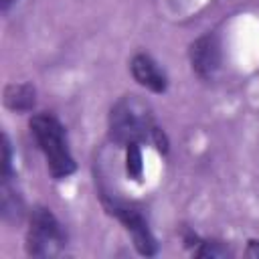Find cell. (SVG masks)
Returning a JSON list of instances; mask_svg holds the SVG:
<instances>
[{
	"mask_svg": "<svg viewBox=\"0 0 259 259\" xmlns=\"http://www.w3.org/2000/svg\"><path fill=\"white\" fill-rule=\"evenodd\" d=\"M156 132L152 109L138 95H123L109 111V138L119 146L152 142Z\"/></svg>",
	"mask_w": 259,
	"mask_h": 259,
	"instance_id": "6da1fadb",
	"label": "cell"
},
{
	"mask_svg": "<svg viewBox=\"0 0 259 259\" xmlns=\"http://www.w3.org/2000/svg\"><path fill=\"white\" fill-rule=\"evenodd\" d=\"M30 134L47 158V168L53 178H67L75 172V160L69 152L67 134L61 121L51 113H36L30 119Z\"/></svg>",
	"mask_w": 259,
	"mask_h": 259,
	"instance_id": "7a4b0ae2",
	"label": "cell"
},
{
	"mask_svg": "<svg viewBox=\"0 0 259 259\" xmlns=\"http://www.w3.org/2000/svg\"><path fill=\"white\" fill-rule=\"evenodd\" d=\"M65 247V233L57 217L45 208L36 206L30 212V225L26 233V251L32 257H55Z\"/></svg>",
	"mask_w": 259,
	"mask_h": 259,
	"instance_id": "3957f363",
	"label": "cell"
},
{
	"mask_svg": "<svg viewBox=\"0 0 259 259\" xmlns=\"http://www.w3.org/2000/svg\"><path fill=\"white\" fill-rule=\"evenodd\" d=\"M107 208H109V212L115 214V217L123 223V227L132 233L134 245H136V249H138L140 255L150 257V255L156 253V249H158L156 239H154V235L150 233L148 223L144 221V217L140 214V210H136V208L130 206V204H121V202H111V204H107Z\"/></svg>",
	"mask_w": 259,
	"mask_h": 259,
	"instance_id": "277c9868",
	"label": "cell"
},
{
	"mask_svg": "<svg viewBox=\"0 0 259 259\" xmlns=\"http://www.w3.org/2000/svg\"><path fill=\"white\" fill-rule=\"evenodd\" d=\"M190 65L200 79H212L221 69V42L214 34H204L190 45Z\"/></svg>",
	"mask_w": 259,
	"mask_h": 259,
	"instance_id": "5b68a950",
	"label": "cell"
},
{
	"mask_svg": "<svg viewBox=\"0 0 259 259\" xmlns=\"http://www.w3.org/2000/svg\"><path fill=\"white\" fill-rule=\"evenodd\" d=\"M130 69H132L134 79H136L142 87H146V89H150V91H154V93H164V91H166V85H168L166 75H164V71H160L158 63H156L152 57H148V55H144V53L136 55V57L132 59Z\"/></svg>",
	"mask_w": 259,
	"mask_h": 259,
	"instance_id": "8992f818",
	"label": "cell"
},
{
	"mask_svg": "<svg viewBox=\"0 0 259 259\" xmlns=\"http://www.w3.org/2000/svg\"><path fill=\"white\" fill-rule=\"evenodd\" d=\"M34 87L28 83H12L4 89V105L12 111H30L34 107Z\"/></svg>",
	"mask_w": 259,
	"mask_h": 259,
	"instance_id": "52a82bcc",
	"label": "cell"
},
{
	"mask_svg": "<svg viewBox=\"0 0 259 259\" xmlns=\"http://www.w3.org/2000/svg\"><path fill=\"white\" fill-rule=\"evenodd\" d=\"M0 208H2L4 221H16L20 217L22 200L16 194V188L10 186V178H2V202H0Z\"/></svg>",
	"mask_w": 259,
	"mask_h": 259,
	"instance_id": "ba28073f",
	"label": "cell"
},
{
	"mask_svg": "<svg viewBox=\"0 0 259 259\" xmlns=\"http://www.w3.org/2000/svg\"><path fill=\"white\" fill-rule=\"evenodd\" d=\"M125 172L132 180H140L142 172H144V164H142V150L140 144H130L125 146Z\"/></svg>",
	"mask_w": 259,
	"mask_h": 259,
	"instance_id": "9c48e42d",
	"label": "cell"
},
{
	"mask_svg": "<svg viewBox=\"0 0 259 259\" xmlns=\"http://www.w3.org/2000/svg\"><path fill=\"white\" fill-rule=\"evenodd\" d=\"M196 255L198 257H225V255H229V251L221 245V243H210V241H206V243H202V247L196 251Z\"/></svg>",
	"mask_w": 259,
	"mask_h": 259,
	"instance_id": "30bf717a",
	"label": "cell"
},
{
	"mask_svg": "<svg viewBox=\"0 0 259 259\" xmlns=\"http://www.w3.org/2000/svg\"><path fill=\"white\" fill-rule=\"evenodd\" d=\"M12 174V156H10V144L8 138L2 136V178H10Z\"/></svg>",
	"mask_w": 259,
	"mask_h": 259,
	"instance_id": "8fae6325",
	"label": "cell"
},
{
	"mask_svg": "<svg viewBox=\"0 0 259 259\" xmlns=\"http://www.w3.org/2000/svg\"><path fill=\"white\" fill-rule=\"evenodd\" d=\"M247 255H249V257H259V245H257L255 241L249 243V251H247Z\"/></svg>",
	"mask_w": 259,
	"mask_h": 259,
	"instance_id": "7c38bea8",
	"label": "cell"
},
{
	"mask_svg": "<svg viewBox=\"0 0 259 259\" xmlns=\"http://www.w3.org/2000/svg\"><path fill=\"white\" fill-rule=\"evenodd\" d=\"M14 0H0V4H2V10H8V6L12 4Z\"/></svg>",
	"mask_w": 259,
	"mask_h": 259,
	"instance_id": "4fadbf2b",
	"label": "cell"
}]
</instances>
